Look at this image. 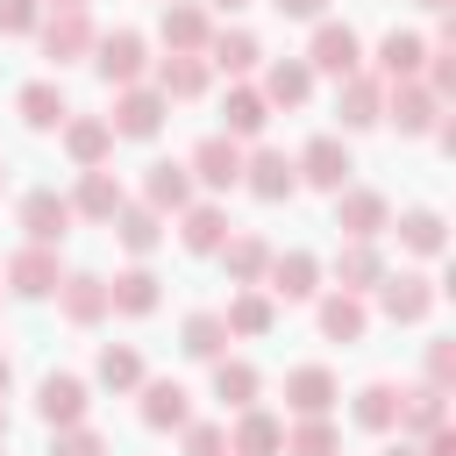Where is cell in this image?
<instances>
[{"label":"cell","mask_w":456,"mask_h":456,"mask_svg":"<svg viewBox=\"0 0 456 456\" xmlns=\"http://www.w3.org/2000/svg\"><path fill=\"white\" fill-rule=\"evenodd\" d=\"M164 114H171V100H164L157 86H114L107 128H114V142H150V135L164 128Z\"/></svg>","instance_id":"6da1fadb"},{"label":"cell","mask_w":456,"mask_h":456,"mask_svg":"<svg viewBox=\"0 0 456 456\" xmlns=\"http://www.w3.org/2000/svg\"><path fill=\"white\" fill-rule=\"evenodd\" d=\"M299 57L314 64V78H321V71H328V78H349V71H363V36H356L349 21H328V14H321V21H314V43H306Z\"/></svg>","instance_id":"7a4b0ae2"},{"label":"cell","mask_w":456,"mask_h":456,"mask_svg":"<svg viewBox=\"0 0 456 456\" xmlns=\"http://www.w3.org/2000/svg\"><path fill=\"white\" fill-rule=\"evenodd\" d=\"M57 278H64V264H57V249H50V242H21V249L0 264V285H7L14 299H50V292H57Z\"/></svg>","instance_id":"3957f363"},{"label":"cell","mask_w":456,"mask_h":456,"mask_svg":"<svg viewBox=\"0 0 456 456\" xmlns=\"http://www.w3.org/2000/svg\"><path fill=\"white\" fill-rule=\"evenodd\" d=\"M370 292H378L385 321H399V328L428 321V314H435V299H442V285H435V278H420V271H385Z\"/></svg>","instance_id":"277c9868"},{"label":"cell","mask_w":456,"mask_h":456,"mask_svg":"<svg viewBox=\"0 0 456 456\" xmlns=\"http://www.w3.org/2000/svg\"><path fill=\"white\" fill-rule=\"evenodd\" d=\"M93 71H100L107 86H135V78L150 71L142 28H107V36H93Z\"/></svg>","instance_id":"5b68a950"},{"label":"cell","mask_w":456,"mask_h":456,"mask_svg":"<svg viewBox=\"0 0 456 456\" xmlns=\"http://www.w3.org/2000/svg\"><path fill=\"white\" fill-rule=\"evenodd\" d=\"M185 171H192V185H207V192H235V185H242V142L214 128V135H200V142H192Z\"/></svg>","instance_id":"8992f818"},{"label":"cell","mask_w":456,"mask_h":456,"mask_svg":"<svg viewBox=\"0 0 456 456\" xmlns=\"http://www.w3.org/2000/svg\"><path fill=\"white\" fill-rule=\"evenodd\" d=\"M14 221H21V235H28V242H50V249H57V242L71 235V221H78V214H71V200H64L57 185H28V192H21V207H14Z\"/></svg>","instance_id":"52a82bcc"},{"label":"cell","mask_w":456,"mask_h":456,"mask_svg":"<svg viewBox=\"0 0 456 456\" xmlns=\"http://www.w3.org/2000/svg\"><path fill=\"white\" fill-rule=\"evenodd\" d=\"M385 221H392V200L385 192H370V185H342L335 192V235L342 242H378Z\"/></svg>","instance_id":"ba28073f"},{"label":"cell","mask_w":456,"mask_h":456,"mask_svg":"<svg viewBox=\"0 0 456 456\" xmlns=\"http://www.w3.org/2000/svg\"><path fill=\"white\" fill-rule=\"evenodd\" d=\"M264 292L285 299V306L321 299V256H314V249H271V264H264Z\"/></svg>","instance_id":"9c48e42d"},{"label":"cell","mask_w":456,"mask_h":456,"mask_svg":"<svg viewBox=\"0 0 456 456\" xmlns=\"http://www.w3.org/2000/svg\"><path fill=\"white\" fill-rule=\"evenodd\" d=\"M93 36H100V28H93L86 7H71V14H43V21H36V43H43V57H50L57 71L78 64V57H93Z\"/></svg>","instance_id":"30bf717a"},{"label":"cell","mask_w":456,"mask_h":456,"mask_svg":"<svg viewBox=\"0 0 456 456\" xmlns=\"http://www.w3.org/2000/svg\"><path fill=\"white\" fill-rule=\"evenodd\" d=\"M292 164H299V185H314V192H342V185H349V171H356V157H349V142H342L335 128H328V135H314Z\"/></svg>","instance_id":"8fae6325"},{"label":"cell","mask_w":456,"mask_h":456,"mask_svg":"<svg viewBox=\"0 0 456 456\" xmlns=\"http://www.w3.org/2000/svg\"><path fill=\"white\" fill-rule=\"evenodd\" d=\"M242 185H249L264 207H278V200H292V192H299V164H292L285 150L256 142V150H242Z\"/></svg>","instance_id":"7c38bea8"},{"label":"cell","mask_w":456,"mask_h":456,"mask_svg":"<svg viewBox=\"0 0 456 456\" xmlns=\"http://www.w3.org/2000/svg\"><path fill=\"white\" fill-rule=\"evenodd\" d=\"M335 114H342L349 135H356V128H378V121H385V78H378V71L335 78Z\"/></svg>","instance_id":"4fadbf2b"},{"label":"cell","mask_w":456,"mask_h":456,"mask_svg":"<svg viewBox=\"0 0 456 456\" xmlns=\"http://www.w3.org/2000/svg\"><path fill=\"white\" fill-rule=\"evenodd\" d=\"M442 107H449V100H435L420 78H392V86H385V121H392L399 135H428Z\"/></svg>","instance_id":"5bb4252c"},{"label":"cell","mask_w":456,"mask_h":456,"mask_svg":"<svg viewBox=\"0 0 456 456\" xmlns=\"http://www.w3.org/2000/svg\"><path fill=\"white\" fill-rule=\"evenodd\" d=\"M86 406H93V392H86L78 370H50V378L36 385V413H43V428H78Z\"/></svg>","instance_id":"9a60e30c"},{"label":"cell","mask_w":456,"mask_h":456,"mask_svg":"<svg viewBox=\"0 0 456 456\" xmlns=\"http://www.w3.org/2000/svg\"><path fill=\"white\" fill-rule=\"evenodd\" d=\"M271 128V100L249 86V78H228V93H221V135H235V142H256Z\"/></svg>","instance_id":"2e32d148"},{"label":"cell","mask_w":456,"mask_h":456,"mask_svg":"<svg viewBox=\"0 0 456 456\" xmlns=\"http://www.w3.org/2000/svg\"><path fill=\"white\" fill-rule=\"evenodd\" d=\"M157 306H164V285H157V271H150V264H128V271H114V278H107V314L150 321Z\"/></svg>","instance_id":"e0dca14e"},{"label":"cell","mask_w":456,"mask_h":456,"mask_svg":"<svg viewBox=\"0 0 456 456\" xmlns=\"http://www.w3.org/2000/svg\"><path fill=\"white\" fill-rule=\"evenodd\" d=\"M57 314L71 328H100L107 321V278L100 271H64L57 278Z\"/></svg>","instance_id":"ac0fdd59"},{"label":"cell","mask_w":456,"mask_h":456,"mask_svg":"<svg viewBox=\"0 0 456 456\" xmlns=\"http://www.w3.org/2000/svg\"><path fill=\"white\" fill-rule=\"evenodd\" d=\"M57 142H64V157H71L78 171H93V164L114 157V128H107V114H64Z\"/></svg>","instance_id":"d6986e66"},{"label":"cell","mask_w":456,"mask_h":456,"mask_svg":"<svg viewBox=\"0 0 456 456\" xmlns=\"http://www.w3.org/2000/svg\"><path fill=\"white\" fill-rule=\"evenodd\" d=\"M157 36H164V50H185V57H200V50H207V36H214V21H207V7H200V0H164V14H157Z\"/></svg>","instance_id":"ffe728a7"},{"label":"cell","mask_w":456,"mask_h":456,"mask_svg":"<svg viewBox=\"0 0 456 456\" xmlns=\"http://www.w3.org/2000/svg\"><path fill=\"white\" fill-rule=\"evenodd\" d=\"M256 71H264L256 93H264L271 107H306V100H314V64H306V57H264Z\"/></svg>","instance_id":"44dd1931"},{"label":"cell","mask_w":456,"mask_h":456,"mask_svg":"<svg viewBox=\"0 0 456 456\" xmlns=\"http://www.w3.org/2000/svg\"><path fill=\"white\" fill-rule=\"evenodd\" d=\"M14 114H21V128L57 135V128H64V114H71V100H64V86H57V78H28V86L14 93Z\"/></svg>","instance_id":"7402d4cb"},{"label":"cell","mask_w":456,"mask_h":456,"mask_svg":"<svg viewBox=\"0 0 456 456\" xmlns=\"http://www.w3.org/2000/svg\"><path fill=\"white\" fill-rule=\"evenodd\" d=\"M64 200H71V214H78V221H114L128 192H121V178H114L107 164H93V171H78V185H71Z\"/></svg>","instance_id":"603a6c76"},{"label":"cell","mask_w":456,"mask_h":456,"mask_svg":"<svg viewBox=\"0 0 456 456\" xmlns=\"http://www.w3.org/2000/svg\"><path fill=\"white\" fill-rule=\"evenodd\" d=\"M335 399H342V385H335L328 363H292V370H285V406H292V420H299V413H328Z\"/></svg>","instance_id":"cb8c5ba5"},{"label":"cell","mask_w":456,"mask_h":456,"mask_svg":"<svg viewBox=\"0 0 456 456\" xmlns=\"http://www.w3.org/2000/svg\"><path fill=\"white\" fill-rule=\"evenodd\" d=\"M228 456H285V420L264 406H242L228 428Z\"/></svg>","instance_id":"d4e9b609"},{"label":"cell","mask_w":456,"mask_h":456,"mask_svg":"<svg viewBox=\"0 0 456 456\" xmlns=\"http://www.w3.org/2000/svg\"><path fill=\"white\" fill-rule=\"evenodd\" d=\"M200 57H207V71H228V78H249V71L264 64V43H256L249 28H214Z\"/></svg>","instance_id":"484cf974"},{"label":"cell","mask_w":456,"mask_h":456,"mask_svg":"<svg viewBox=\"0 0 456 456\" xmlns=\"http://www.w3.org/2000/svg\"><path fill=\"white\" fill-rule=\"evenodd\" d=\"M171 221H178V242H185L192 256H214V249L228 242V214H221L214 200H185Z\"/></svg>","instance_id":"4316f807"},{"label":"cell","mask_w":456,"mask_h":456,"mask_svg":"<svg viewBox=\"0 0 456 456\" xmlns=\"http://www.w3.org/2000/svg\"><path fill=\"white\" fill-rule=\"evenodd\" d=\"M214 256H221V271H228V285H264V264H271V242H264L256 228H228V242H221Z\"/></svg>","instance_id":"83f0119b"},{"label":"cell","mask_w":456,"mask_h":456,"mask_svg":"<svg viewBox=\"0 0 456 456\" xmlns=\"http://www.w3.org/2000/svg\"><path fill=\"white\" fill-rule=\"evenodd\" d=\"M135 392H142V428L164 435V428H185V420H192V392H185L178 378H142Z\"/></svg>","instance_id":"f1b7e54d"},{"label":"cell","mask_w":456,"mask_h":456,"mask_svg":"<svg viewBox=\"0 0 456 456\" xmlns=\"http://www.w3.org/2000/svg\"><path fill=\"white\" fill-rule=\"evenodd\" d=\"M192 200V171L178 164V157H157V164H142V207H157V214H178Z\"/></svg>","instance_id":"f546056e"},{"label":"cell","mask_w":456,"mask_h":456,"mask_svg":"<svg viewBox=\"0 0 456 456\" xmlns=\"http://www.w3.org/2000/svg\"><path fill=\"white\" fill-rule=\"evenodd\" d=\"M420 64H428V36L420 28H385V43H378V78L392 86V78H420Z\"/></svg>","instance_id":"4dcf8cb0"},{"label":"cell","mask_w":456,"mask_h":456,"mask_svg":"<svg viewBox=\"0 0 456 456\" xmlns=\"http://www.w3.org/2000/svg\"><path fill=\"white\" fill-rule=\"evenodd\" d=\"M207 86H214L207 57H185V50H164V57H157V93H164V100H200Z\"/></svg>","instance_id":"1f68e13d"},{"label":"cell","mask_w":456,"mask_h":456,"mask_svg":"<svg viewBox=\"0 0 456 456\" xmlns=\"http://www.w3.org/2000/svg\"><path fill=\"white\" fill-rule=\"evenodd\" d=\"M107 228H114V242H121L128 256H150V249L164 242V214H157V207H142V200H121V214H114Z\"/></svg>","instance_id":"d6a6232c"},{"label":"cell","mask_w":456,"mask_h":456,"mask_svg":"<svg viewBox=\"0 0 456 456\" xmlns=\"http://www.w3.org/2000/svg\"><path fill=\"white\" fill-rule=\"evenodd\" d=\"M392 235H399V249H413V256H442L449 249V221L435 214V207H406L399 221H385Z\"/></svg>","instance_id":"836d02e7"},{"label":"cell","mask_w":456,"mask_h":456,"mask_svg":"<svg viewBox=\"0 0 456 456\" xmlns=\"http://www.w3.org/2000/svg\"><path fill=\"white\" fill-rule=\"evenodd\" d=\"M221 321H228V335H242V342H256V335H271V321H278V299L264 292V285H242L228 306H221Z\"/></svg>","instance_id":"e575fe53"},{"label":"cell","mask_w":456,"mask_h":456,"mask_svg":"<svg viewBox=\"0 0 456 456\" xmlns=\"http://www.w3.org/2000/svg\"><path fill=\"white\" fill-rule=\"evenodd\" d=\"M349 420H356L363 435H392V428H399V385H385V378L356 385V399H349Z\"/></svg>","instance_id":"d590c367"},{"label":"cell","mask_w":456,"mask_h":456,"mask_svg":"<svg viewBox=\"0 0 456 456\" xmlns=\"http://www.w3.org/2000/svg\"><path fill=\"white\" fill-rule=\"evenodd\" d=\"M449 420V392L442 385H413V392H399V435L406 442H420L428 428H442Z\"/></svg>","instance_id":"8d00e7d4"},{"label":"cell","mask_w":456,"mask_h":456,"mask_svg":"<svg viewBox=\"0 0 456 456\" xmlns=\"http://www.w3.org/2000/svg\"><path fill=\"white\" fill-rule=\"evenodd\" d=\"M378 278H385L378 242H342V249H335V292H370Z\"/></svg>","instance_id":"74e56055"},{"label":"cell","mask_w":456,"mask_h":456,"mask_svg":"<svg viewBox=\"0 0 456 456\" xmlns=\"http://www.w3.org/2000/svg\"><path fill=\"white\" fill-rule=\"evenodd\" d=\"M363 328H370L363 292H328V299H321V335H328V342H363Z\"/></svg>","instance_id":"f35d334b"},{"label":"cell","mask_w":456,"mask_h":456,"mask_svg":"<svg viewBox=\"0 0 456 456\" xmlns=\"http://www.w3.org/2000/svg\"><path fill=\"white\" fill-rule=\"evenodd\" d=\"M228 342H235V335H228V321H221V314H207V306H200V314H185V328H178V349H185L192 363L228 356Z\"/></svg>","instance_id":"ab89813d"},{"label":"cell","mask_w":456,"mask_h":456,"mask_svg":"<svg viewBox=\"0 0 456 456\" xmlns=\"http://www.w3.org/2000/svg\"><path fill=\"white\" fill-rule=\"evenodd\" d=\"M93 378H100L107 392H135L150 370H142V349H135V342H100V356H93Z\"/></svg>","instance_id":"60d3db41"},{"label":"cell","mask_w":456,"mask_h":456,"mask_svg":"<svg viewBox=\"0 0 456 456\" xmlns=\"http://www.w3.org/2000/svg\"><path fill=\"white\" fill-rule=\"evenodd\" d=\"M256 392H264V378H256V363H242V356H214V399H221L228 413H242V406H256Z\"/></svg>","instance_id":"b9f144b4"},{"label":"cell","mask_w":456,"mask_h":456,"mask_svg":"<svg viewBox=\"0 0 456 456\" xmlns=\"http://www.w3.org/2000/svg\"><path fill=\"white\" fill-rule=\"evenodd\" d=\"M285 456H342L335 420H328V413H299V420L285 428Z\"/></svg>","instance_id":"7bdbcfd3"},{"label":"cell","mask_w":456,"mask_h":456,"mask_svg":"<svg viewBox=\"0 0 456 456\" xmlns=\"http://www.w3.org/2000/svg\"><path fill=\"white\" fill-rule=\"evenodd\" d=\"M43 456H107V435L86 428V420H78V428H50V449H43Z\"/></svg>","instance_id":"ee69618b"},{"label":"cell","mask_w":456,"mask_h":456,"mask_svg":"<svg viewBox=\"0 0 456 456\" xmlns=\"http://www.w3.org/2000/svg\"><path fill=\"white\" fill-rule=\"evenodd\" d=\"M185 456H228V428L221 420H185Z\"/></svg>","instance_id":"f6af8a7d"},{"label":"cell","mask_w":456,"mask_h":456,"mask_svg":"<svg viewBox=\"0 0 456 456\" xmlns=\"http://www.w3.org/2000/svg\"><path fill=\"white\" fill-rule=\"evenodd\" d=\"M43 0H0V36H36Z\"/></svg>","instance_id":"bcb514c9"},{"label":"cell","mask_w":456,"mask_h":456,"mask_svg":"<svg viewBox=\"0 0 456 456\" xmlns=\"http://www.w3.org/2000/svg\"><path fill=\"white\" fill-rule=\"evenodd\" d=\"M428 385H442V392L456 385V342H449V335L428 342Z\"/></svg>","instance_id":"7dc6e473"},{"label":"cell","mask_w":456,"mask_h":456,"mask_svg":"<svg viewBox=\"0 0 456 456\" xmlns=\"http://www.w3.org/2000/svg\"><path fill=\"white\" fill-rule=\"evenodd\" d=\"M413 449H420V456H456V428L442 420V428H428V435H420Z\"/></svg>","instance_id":"c3c4849f"},{"label":"cell","mask_w":456,"mask_h":456,"mask_svg":"<svg viewBox=\"0 0 456 456\" xmlns=\"http://www.w3.org/2000/svg\"><path fill=\"white\" fill-rule=\"evenodd\" d=\"M271 7H278L285 21H321V7H328V0H271Z\"/></svg>","instance_id":"681fc988"},{"label":"cell","mask_w":456,"mask_h":456,"mask_svg":"<svg viewBox=\"0 0 456 456\" xmlns=\"http://www.w3.org/2000/svg\"><path fill=\"white\" fill-rule=\"evenodd\" d=\"M71 7H86V0H43V14H71Z\"/></svg>","instance_id":"f907efd6"},{"label":"cell","mask_w":456,"mask_h":456,"mask_svg":"<svg viewBox=\"0 0 456 456\" xmlns=\"http://www.w3.org/2000/svg\"><path fill=\"white\" fill-rule=\"evenodd\" d=\"M7 385H14V363H7V349H0V399H7Z\"/></svg>","instance_id":"816d5d0a"},{"label":"cell","mask_w":456,"mask_h":456,"mask_svg":"<svg viewBox=\"0 0 456 456\" xmlns=\"http://www.w3.org/2000/svg\"><path fill=\"white\" fill-rule=\"evenodd\" d=\"M385 456H420V449H413V442H392V449H385Z\"/></svg>","instance_id":"f5cc1de1"},{"label":"cell","mask_w":456,"mask_h":456,"mask_svg":"<svg viewBox=\"0 0 456 456\" xmlns=\"http://www.w3.org/2000/svg\"><path fill=\"white\" fill-rule=\"evenodd\" d=\"M413 7H428V14H449V0H413Z\"/></svg>","instance_id":"db71d44e"},{"label":"cell","mask_w":456,"mask_h":456,"mask_svg":"<svg viewBox=\"0 0 456 456\" xmlns=\"http://www.w3.org/2000/svg\"><path fill=\"white\" fill-rule=\"evenodd\" d=\"M214 7H228V14H235V7H249V0H214Z\"/></svg>","instance_id":"11a10c76"},{"label":"cell","mask_w":456,"mask_h":456,"mask_svg":"<svg viewBox=\"0 0 456 456\" xmlns=\"http://www.w3.org/2000/svg\"><path fill=\"white\" fill-rule=\"evenodd\" d=\"M0 449H7V406H0Z\"/></svg>","instance_id":"9f6ffc18"},{"label":"cell","mask_w":456,"mask_h":456,"mask_svg":"<svg viewBox=\"0 0 456 456\" xmlns=\"http://www.w3.org/2000/svg\"><path fill=\"white\" fill-rule=\"evenodd\" d=\"M0 192H7V164H0Z\"/></svg>","instance_id":"6f0895ef"}]
</instances>
